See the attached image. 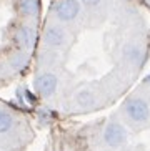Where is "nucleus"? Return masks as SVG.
I'll return each mask as SVG.
<instances>
[{
	"label": "nucleus",
	"instance_id": "obj_1",
	"mask_svg": "<svg viewBox=\"0 0 150 151\" xmlns=\"http://www.w3.org/2000/svg\"><path fill=\"white\" fill-rule=\"evenodd\" d=\"M33 85H35V90H37V93H39L40 96L49 98L57 91L58 78L53 75V73H50V71H44V73H40V75L35 78Z\"/></svg>",
	"mask_w": 150,
	"mask_h": 151
},
{
	"label": "nucleus",
	"instance_id": "obj_2",
	"mask_svg": "<svg viewBox=\"0 0 150 151\" xmlns=\"http://www.w3.org/2000/svg\"><path fill=\"white\" fill-rule=\"evenodd\" d=\"M53 12L60 22H70L80 14L79 0H60L53 7Z\"/></svg>",
	"mask_w": 150,
	"mask_h": 151
},
{
	"label": "nucleus",
	"instance_id": "obj_3",
	"mask_svg": "<svg viewBox=\"0 0 150 151\" xmlns=\"http://www.w3.org/2000/svg\"><path fill=\"white\" fill-rule=\"evenodd\" d=\"M125 111H127V115L132 118L133 121H147L150 116V110H149V105H147L143 100L140 98H133L130 101H127L125 105Z\"/></svg>",
	"mask_w": 150,
	"mask_h": 151
},
{
	"label": "nucleus",
	"instance_id": "obj_4",
	"mask_svg": "<svg viewBox=\"0 0 150 151\" xmlns=\"http://www.w3.org/2000/svg\"><path fill=\"white\" fill-rule=\"evenodd\" d=\"M44 42L50 48H58L65 43V32L57 25H50L44 32Z\"/></svg>",
	"mask_w": 150,
	"mask_h": 151
},
{
	"label": "nucleus",
	"instance_id": "obj_5",
	"mask_svg": "<svg viewBox=\"0 0 150 151\" xmlns=\"http://www.w3.org/2000/svg\"><path fill=\"white\" fill-rule=\"evenodd\" d=\"M105 143L110 145V146H120L122 143L125 141V129L122 124L119 123H110L105 129Z\"/></svg>",
	"mask_w": 150,
	"mask_h": 151
},
{
	"label": "nucleus",
	"instance_id": "obj_6",
	"mask_svg": "<svg viewBox=\"0 0 150 151\" xmlns=\"http://www.w3.org/2000/svg\"><path fill=\"white\" fill-rule=\"evenodd\" d=\"M18 10L27 18L37 17L39 15V10H40L39 0H18Z\"/></svg>",
	"mask_w": 150,
	"mask_h": 151
},
{
	"label": "nucleus",
	"instance_id": "obj_7",
	"mask_svg": "<svg viewBox=\"0 0 150 151\" xmlns=\"http://www.w3.org/2000/svg\"><path fill=\"white\" fill-rule=\"evenodd\" d=\"M77 103H79L80 106H84V108H90L93 103H95L93 93L92 91H88V90H82V91H79V95H77Z\"/></svg>",
	"mask_w": 150,
	"mask_h": 151
},
{
	"label": "nucleus",
	"instance_id": "obj_8",
	"mask_svg": "<svg viewBox=\"0 0 150 151\" xmlns=\"http://www.w3.org/2000/svg\"><path fill=\"white\" fill-rule=\"evenodd\" d=\"M125 57L130 58V60H138L140 58V50L137 47H127L125 48Z\"/></svg>",
	"mask_w": 150,
	"mask_h": 151
},
{
	"label": "nucleus",
	"instance_id": "obj_9",
	"mask_svg": "<svg viewBox=\"0 0 150 151\" xmlns=\"http://www.w3.org/2000/svg\"><path fill=\"white\" fill-rule=\"evenodd\" d=\"M100 0H82V4L84 5H88V7H93V5H97Z\"/></svg>",
	"mask_w": 150,
	"mask_h": 151
},
{
	"label": "nucleus",
	"instance_id": "obj_10",
	"mask_svg": "<svg viewBox=\"0 0 150 151\" xmlns=\"http://www.w3.org/2000/svg\"><path fill=\"white\" fill-rule=\"evenodd\" d=\"M145 81H150V75H149V76H147V78H145Z\"/></svg>",
	"mask_w": 150,
	"mask_h": 151
}]
</instances>
